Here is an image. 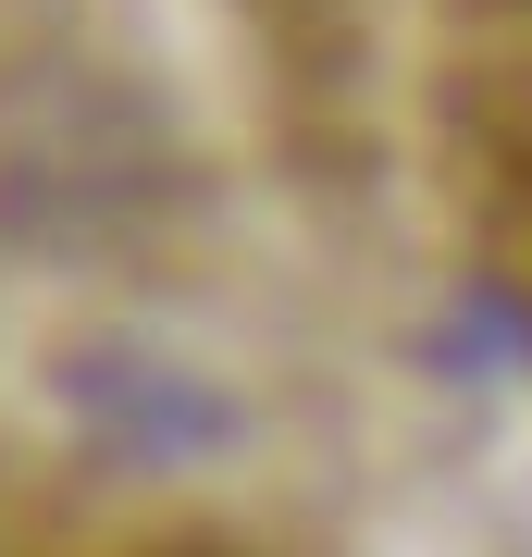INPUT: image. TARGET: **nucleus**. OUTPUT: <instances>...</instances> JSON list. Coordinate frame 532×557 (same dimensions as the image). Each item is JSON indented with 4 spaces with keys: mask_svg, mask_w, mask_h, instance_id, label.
I'll return each mask as SVG.
<instances>
[{
    "mask_svg": "<svg viewBox=\"0 0 532 557\" xmlns=\"http://www.w3.org/2000/svg\"><path fill=\"white\" fill-rule=\"evenodd\" d=\"M434 161L471 260L532 322V0H434Z\"/></svg>",
    "mask_w": 532,
    "mask_h": 557,
    "instance_id": "f257e3e1",
    "label": "nucleus"
}]
</instances>
